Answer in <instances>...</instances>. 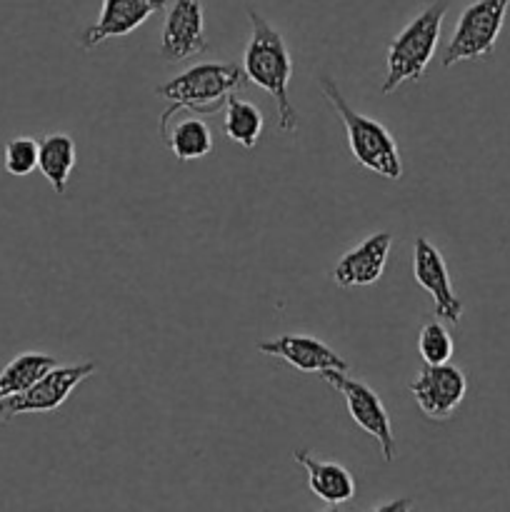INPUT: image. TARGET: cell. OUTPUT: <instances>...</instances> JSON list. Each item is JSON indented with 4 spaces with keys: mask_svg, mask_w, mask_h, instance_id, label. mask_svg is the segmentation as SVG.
<instances>
[{
    "mask_svg": "<svg viewBox=\"0 0 510 512\" xmlns=\"http://www.w3.org/2000/svg\"><path fill=\"white\" fill-rule=\"evenodd\" d=\"M38 168V140L13 138L5 143V170L15 178H25Z\"/></svg>",
    "mask_w": 510,
    "mask_h": 512,
    "instance_id": "obj_20",
    "label": "cell"
},
{
    "mask_svg": "<svg viewBox=\"0 0 510 512\" xmlns=\"http://www.w3.org/2000/svg\"><path fill=\"white\" fill-rule=\"evenodd\" d=\"M265 118L258 110V105L250 103V100L235 98L230 95L228 103L223 108V133L228 135L233 143H238L240 148L253 150L258 145L260 135H263Z\"/></svg>",
    "mask_w": 510,
    "mask_h": 512,
    "instance_id": "obj_17",
    "label": "cell"
},
{
    "mask_svg": "<svg viewBox=\"0 0 510 512\" xmlns=\"http://www.w3.org/2000/svg\"><path fill=\"white\" fill-rule=\"evenodd\" d=\"M58 360L53 355L45 353H20L0 370V400L10 398V395L25 393L35 380L43 378L50 368H55Z\"/></svg>",
    "mask_w": 510,
    "mask_h": 512,
    "instance_id": "obj_18",
    "label": "cell"
},
{
    "mask_svg": "<svg viewBox=\"0 0 510 512\" xmlns=\"http://www.w3.org/2000/svg\"><path fill=\"white\" fill-rule=\"evenodd\" d=\"M393 235L373 233L343 255L333 268V280L340 288H365L383 278L388 265Z\"/></svg>",
    "mask_w": 510,
    "mask_h": 512,
    "instance_id": "obj_13",
    "label": "cell"
},
{
    "mask_svg": "<svg viewBox=\"0 0 510 512\" xmlns=\"http://www.w3.org/2000/svg\"><path fill=\"white\" fill-rule=\"evenodd\" d=\"M245 70L235 63H195L155 88L160 98L195 115L223 110L230 95L245 88Z\"/></svg>",
    "mask_w": 510,
    "mask_h": 512,
    "instance_id": "obj_4",
    "label": "cell"
},
{
    "mask_svg": "<svg viewBox=\"0 0 510 512\" xmlns=\"http://www.w3.org/2000/svg\"><path fill=\"white\" fill-rule=\"evenodd\" d=\"M165 8H168V0H103L98 20L83 30L80 45L83 50H93L103 40L133 33L150 15Z\"/></svg>",
    "mask_w": 510,
    "mask_h": 512,
    "instance_id": "obj_11",
    "label": "cell"
},
{
    "mask_svg": "<svg viewBox=\"0 0 510 512\" xmlns=\"http://www.w3.org/2000/svg\"><path fill=\"white\" fill-rule=\"evenodd\" d=\"M258 350L263 355L285 360L290 368L300 370V373L320 375L325 370H348V363L330 345L305 333H285L280 338L263 340L258 343Z\"/></svg>",
    "mask_w": 510,
    "mask_h": 512,
    "instance_id": "obj_12",
    "label": "cell"
},
{
    "mask_svg": "<svg viewBox=\"0 0 510 512\" xmlns=\"http://www.w3.org/2000/svg\"><path fill=\"white\" fill-rule=\"evenodd\" d=\"M418 353L425 365L450 363L455 353V340L450 330L438 320H425L418 333Z\"/></svg>",
    "mask_w": 510,
    "mask_h": 512,
    "instance_id": "obj_19",
    "label": "cell"
},
{
    "mask_svg": "<svg viewBox=\"0 0 510 512\" xmlns=\"http://www.w3.org/2000/svg\"><path fill=\"white\" fill-rule=\"evenodd\" d=\"M208 50L203 0H173L160 33V55L180 63Z\"/></svg>",
    "mask_w": 510,
    "mask_h": 512,
    "instance_id": "obj_10",
    "label": "cell"
},
{
    "mask_svg": "<svg viewBox=\"0 0 510 512\" xmlns=\"http://www.w3.org/2000/svg\"><path fill=\"white\" fill-rule=\"evenodd\" d=\"M413 278L433 298L435 315L445 323L458 325L463 318V303L455 295L448 263H445L443 253L423 235L415 238L413 243Z\"/></svg>",
    "mask_w": 510,
    "mask_h": 512,
    "instance_id": "obj_9",
    "label": "cell"
},
{
    "mask_svg": "<svg viewBox=\"0 0 510 512\" xmlns=\"http://www.w3.org/2000/svg\"><path fill=\"white\" fill-rule=\"evenodd\" d=\"M75 163H78V153H75V140L70 135L50 133L38 140V170L58 195H65L68 190Z\"/></svg>",
    "mask_w": 510,
    "mask_h": 512,
    "instance_id": "obj_16",
    "label": "cell"
},
{
    "mask_svg": "<svg viewBox=\"0 0 510 512\" xmlns=\"http://www.w3.org/2000/svg\"><path fill=\"white\" fill-rule=\"evenodd\" d=\"M295 463L305 470L308 475V488L310 493L318 500H323L330 508H338V505L350 503L355 498V490L358 483L350 475V470L345 465L335 463V460H323L310 455L308 450H298L293 455Z\"/></svg>",
    "mask_w": 510,
    "mask_h": 512,
    "instance_id": "obj_15",
    "label": "cell"
},
{
    "mask_svg": "<svg viewBox=\"0 0 510 512\" xmlns=\"http://www.w3.org/2000/svg\"><path fill=\"white\" fill-rule=\"evenodd\" d=\"M320 378H323L330 388H335L343 395L345 408H348V415L353 418V423L358 425L363 433H368L370 438H375V443L380 445V455H383L385 463H393L395 433L380 395L375 393L365 380L345 375V370H325V373H320Z\"/></svg>",
    "mask_w": 510,
    "mask_h": 512,
    "instance_id": "obj_6",
    "label": "cell"
},
{
    "mask_svg": "<svg viewBox=\"0 0 510 512\" xmlns=\"http://www.w3.org/2000/svg\"><path fill=\"white\" fill-rule=\"evenodd\" d=\"M250 38L243 50V70L248 83L275 100L278 110V128L283 133L298 130V113L290 103V80H293V55L283 33L255 8H248Z\"/></svg>",
    "mask_w": 510,
    "mask_h": 512,
    "instance_id": "obj_1",
    "label": "cell"
},
{
    "mask_svg": "<svg viewBox=\"0 0 510 512\" xmlns=\"http://www.w3.org/2000/svg\"><path fill=\"white\" fill-rule=\"evenodd\" d=\"M410 508H413V503H410V500H395V503L378 505V508H373V510H410Z\"/></svg>",
    "mask_w": 510,
    "mask_h": 512,
    "instance_id": "obj_21",
    "label": "cell"
},
{
    "mask_svg": "<svg viewBox=\"0 0 510 512\" xmlns=\"http://www.w3.org/2000/svg\"><path fill=\"white\" fill-rule=\"evenodd\" d=\"M98 365L85 360V363H70V365H55L40 380H35L25 393L10 395V398L0 400V423H10L13 418L25 413H55L63 408L65 400L73 395L83 380L95 375Z\"/></svg>",
    "mask_w": 510,
    "mask_h": 512,
    "instance_id": "obj_7",
    "label": "cell"
},
{
    "mask_svg": "<svg viewBox=\"0 0 510 512\" xmlns=\"http://www.w3.org/2000/svg\"><path fill=\"white\" fill-rule=\"evenodd\" d=\"M508 8L510 0H473L465 5L455 23L453 38L443 50V68H453L463 60H478L493 53Z\"/></svg>",
    "mask_w": 510,
    "mask_h": 512,
    "instance_id": "obj_5",
    "label": "cell"
},
{
    "mask_svg": "<svg viewBox=\"0 0 510 512\" xmlns=\"http://www.w3.org/2000/svg\"><path fill=\"white\" fill-rule=\"evenodd\" d=\"M320 90H323L325 100L333 105L338 118L343 120L345 135H348L350 153H353L355 163L363 165L370 173L380 175L388 180L403 178V160H400V150L390 130L385 128L380 120L368 118V115L358 113L350 108L345 95L340 93L335 80L330 75H320Z\"/></svg>",
    "mask_w": 510,
    "mask_h": 512,
    "instance_id": "obj_3",
    "label": "cell"
},
{
    "mask_svg": "<svg viewBox=\"0 0 510 512\" xmlns=\"http://www.w3.org/2000/svg\"><path fill=\"white\" fill-rule=\"evenodd\" d=\"M158 130L170 153L183 163L205 158L213 150V133H210L208 123L190 110L168 105V110L160 115Z\"/></svg>",
    "mask_w": 510,
    "mask_h": 512,
    "instance_id": "obj_14",
    "label": "cell"
},
{
    "mask_svg": "<svg viewBox=\"0 0 510 512\" xmlns=\"http://www.w3.org/2000/svg\"><path fill=\"white\" fill-rule=\"evenodd\" d=\"M408 390L413 393L420 413L428 420H448L465 400L468 380L465 373L455 365H425L415 380H410Z\"/></svg>",
    "mask_w": 510,
    "mask_h": 512,
    "instance_id": "obj_8",
    "label": "cell"
},
{
    "mask_svg": "<svg viewBox=\"0 0 510 512\" xmlns=\"http://www.w3.org/2000/svg\"><path fill=\"white\" fill-rule=\"evenodd\" d=\"M450 3L453 0H433L390 40L388 55H385V78L380 85L383 95L395 93L403 83L423 80L425 70L438 50L440 28H443Z\"/></svg>",
    "mask_w": 510,
    "mask_h": 512,
    "instance_id": "obj_2",
    "label": "cell"
}]
</instances>
